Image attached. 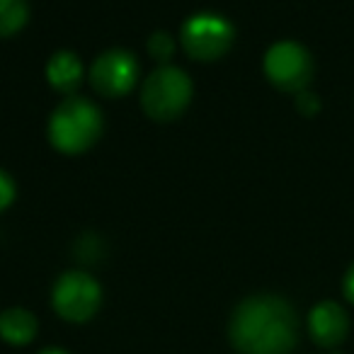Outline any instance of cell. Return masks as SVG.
I'll use <instances>...</instances> for the list:
<instances>
[{
	"mask_svg": "<svg viewBox=\"0 0 354 354\" xmlns=\"http://www.w3.org/2000/svg\"><path fill=\"white\" fill-rule=\"evenodd\" d=\"M102 112L85 97H66L49 119V141L66 156L85 153L102 133Z\"/></svg>",
	"mask_w": 354,
	"mask_h": 354,
	"instance_id": "7a4b0ae2",
	"label": "cell"
},
{
	"mask_svg": "<svg viewBox=\"0 0 354 354\" xmlns=\"http://www.w3.org/2000/svg\"><path fill=\"white\" fill-rule=\"evenodd\" d=\"M15 199V183L6 170H0V212L8 209Z\"/></svg>",
	"mask_w": 354,
	"mask_h": 354,
	"instance_id": "5bb4252c",
	"label": "cell"
},
{
	"mask_svg": "<svg viewBox=\"0 0 354 354\" xmlns=\"http://www.w3.org/2000/svg\"><path fill=\"white\" fill-rule=\"evenodd\" d=\"M41 354H68V352H64V349H56V347H51V349H44Z\"/></svg>",
	"mask_w": 354,
	"mask_h": 354,
	"instance_id": "2e32d148",
	"label": "cell"
},
{
	"mask_svg": "<svg viewBox=\"0 0 354 354\" xmlns=\"http://www.w3.org/2000/svg\"><path fill=\"white\" fill-rule=\"evenodd\" d=\"M192 100V80L177 66H160L141 88V107L151 119L167 122L187 109Z\"/></svg>",
	"mask_w": 354,
	"mask_h": 354,
	"instance_id": "3957f363",
	"label": "cell"
},
{
	"mask_svg": "<svg viewBox=\"0 0 354 354\" xmlns=\"http://www.w3.org/2000/svg\"><path fill=\"white\" fill-rule=\"evenodd\" d=\"M46 78L54 90L73 95L83 80V64L73 51H56L46 64Z\"/></svg>",
	"mask_w": 354,
	"mask_h": 354,
	"instance_id": "9c48e42d",
	"label": "cell"
},
{
	"mask_svg": "<svg viewBox=\"0 0 354 354\" xmlns=\"http://www.w3.org/2000/svg\"><path fill=\"white\" fill-rule=\"evenodd\" d=\"M310 337L320 347H337L349 333V318L335 301H320L308 315Z\"/></svg>",
	"mask_w": 354,
	"mask_h": 354,
	"instance_id": "ba28073f",
	"label": "cell"
},
{
	"mask_svg": "<svg viewBox=\"0 0 354 354\" xmlns=\"http://www.w3.org/2000/svg\"><path fill=\"white\" fill-rule=\"evenodd\" d=\"M265 75L284 93H304L313 78V59L296 41H277L265 54Z\"/></svg>",
	"mask_w": 354,
	"mask_h": 354,
	"instance_id": "277c9868",
	"label": "cell"
},
{
	"mask_svg": "<svg viewBox=\"0 0 354 354\" xmlns=\"http://www.w3.org/2000/svg\"><path fill=\"white\" fill-rule=\"evenodd\" d=\"M138 61L124 49H109L95 59L90 83L104 97H122L136 85Z\"/></svg>",
	"mask_w": 354,
	"mask_h": 354,
	"instance_id": "52a82bcc",
	"label": "cell"
},
{
	"mask_svg": "<svg viewBox=\"0 0 354 354\" xmlns=\"http://www.w3.org/2000/svg\"><path fill=\"white\" fill-rule=\"evenodd\" d=\"M233 25L216 12H199L183 25V46L192 59H221L233 44Z\"/></svg>",
	"mask_w": 354,
	"mask_h": 354,
	"instance_id": "5b68a950",
	"label": "cell"
},
{
	"mask_svg": "<svg viewBox=\"0 0 354 354\" xmlns=\"http://www.w3.org/2000/svg\"><path fill=\"white\" fill-rule=\"evenodd\" d=\"M296 109H299L301 114H306V117H313V114H318V109H320V100L315 97L313 93L304 90V93L296 95Z\"/></svg>",
	"mask_w": 354,
	"mask_h": 354,
	"instance_id": "4fadbf2b",
	"label": "cell"
},
{
	"mask_svg": "<svg viewBox=\"0 0 354 354\" xmlns=\"http://www.w3.org/2000/svg\"><path fill=\"white\" fill-rule=\"evenodd\" d=\"M296 337V313L279 296H250L231 318V342L241 354H291Z\"/></svg>",
	"mask_w": 354,
	"mask_h": 354,
	"instance_id": "6da1fadb",
	"label": "cell"
},
{
	"mask_svg": "<svg viewBox=\"0 0 354 354\" xmlns=\"http://www.w3.org/2000/svg\"><path fill=\"white\" fill-rule=\"evenodd\" d=\"M342 291H344V299H347L349 304H354V262H352V267L347 270V274H344Z\"/></svg>",
	"mask_w": 354,
	"mask_h": 354,
	"instance_id": "9a60e30c",
	"label": "cell"
},
{
	"mask_svg": "<svg viewBox=\"0 0 354 354\" xmlns=\"http://www.w3.org/2000/svg\"><path fill=\"white\" fill-rule=\"evenodd\" d=\"M30 6L27 0H0V37H12L27 25Z\"/></svg>",
	"mask_w": 354,
	"mask_h": 354,
	"instance_id": "8fae6325",
	"label": "cell"
},
{
	"mask_svg": "<svg viewBox=\"0 0 354 354\" xmlns=\"http://www.w3.org/2000/svg\"><path fill=\"white\" fill-rule=\"evenodd\" d=\"M37 335V318L25 308H8L0 313V337L10 344H27Z\"/></svg>",
	"mask_w": 354,
	"mask_h": 354,
	"instance_id": "30bf717a",
	"label": "cell"
},
{
	"mask_svg": "<svg viewBox=\"0 0 354 354\" xmlns=\"http://www.w3.org/2000/svg\"><path fill=\"white\" fill-rule=\"evenodd\" d=\"M148 51H151L153 59L167 61L172 56V51H175V41H172V37L165 35V32H156V35H151V39H148Z\"/></svg>",
	"mask_w": 354,
	"mask_h": 354,
	"instance_id": "7c38bea8",
	"label": "cell"
},
{
	"mask_svg": "<svg viewBox=\"0 0 354 354\" xmlns=\"http://www.w3.org/2000/svg\"><path fill=\"white\" fill-rule=\"evenodd\" d=\"M51 301H54V308L61 318L71 320V323H85L97 313L102 289L85 272H66L54 284Z\"/></svg>",
	"mask_w": 354,
	"mask_h": 354,
	"instance_id": "8992f818",
	"label": "cell"
}]
</instances>
